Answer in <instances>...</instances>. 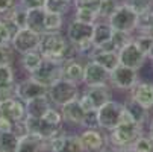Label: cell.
Returning <instances> with one entry per match:
<instances>
[{"label":"cell","instance_id":"6da1fadb","mask_svg":"<svg viewBox=\"0 0 153 152\" xmlns=\"http://www.w3.org/2000/svg\"><path fill=\"white\" fill-rule=\"evenodd\" d=\"M68 40L61 32H42L38 50L42 55V58L64 62L65 61V52L68 49Z\"/></svg>","mask_w":153,"mask_h":152},{"label":"cell","instance_id":"7a4b0ae2","mask_svg":"<svg viewBox=\"0 0 153 152\" xmlns=\"http://www.w3.org/2000/svg\"><path fill=\"white\" fill-rule=\"evenodd\" d=\"M108 23L114 31L134 34L138 28V14L134 9H130L124 2H120L114 14L108 18Z\"/></svg>","mask_w":153,"mask_h":152},{"label":"cell","instance_id":"3957f363","mask_svg":"<svg viewBox=\"0 0 153 152\" xmlns=\"http://www.w3.org/2000/svg\"><path fill=\"white\" fill-rule=\"evenodd\" d=\"M111 85H103V87H86L85 91L79 94L77 100L80 106L83 108L85 113L97 111L102 105H105L108 100L112 99V93L109 90Z\"/></svg>","mask_w":153,"mask_h":152},{"label":"cell","instance_id":"277c9868","mask_svg":"<svg viewBox=\"0 0 153 152\" xmlns=\"http://www.w3.org/2000/svg\"><path fill=\"white\" fill-rule=\"evenodd\" d=\"M109 133V140L115 149H126L143 134V125L137 122L120 123Z\"/></svg>","mask_w":153,"mask_h":152},{"label":"cell","instance_id":"5b68a950","mask_svg":"<svg viewBox=\"0 0 153 152\" xmlns=\"http://www.w3.org/2000/svg\"><path fill=\"white\" fill-rule=\"evenodd\" d=\"M79 94H80L79 85L68 82L65 79H58L55 84L49 87V91H47L49 100L52 102V105H56V106H64L65 103L76 100Z\"/></svg>","mask_w":153,"mask_h":152},{"label":"cell","instance_id":"8992f818","mask_svg":"<svg viewBox=\"0 0 153 152\" xmlns=\"http://www.w3.org/2000/svg\"><path fill=\"white\" fill-rule=\"evenodd\" d=\"M124 106L118 100H108L105 105H102L96 111L97 114V123L99 128L105 129V131H112L115 126L120 125L121 122V114H123Z\"/></svg>","mask_w":153,"mask_h":152},{"label":"cell","instance_id":"52a82bcc","mask_svg":"<svg viewBox=\"0 0 153 152\" xmlns=\"http://www.w3.org/2000/svg\"><path fill=\"white\" fill-rule=\"evenodd\" d=\"M118 61H120V66L140 72L147 62V55L140 50V47L134 41H129L124 47L118 50Z\"/></svg>","mask_w":153,"mask_h":152},{"label":"cell","instance_id":"ba28073f","mask_svg":"<svg viewBox=\"0 0 153 152\" xmlns=\"http://www.w3.org/2000/svg\"><path fill=\"white\" fill-rule=\"evenodd\" d=\"M61 67H62V62L42 58L39 67L33 73H30V78H33L38 82H41L42 85L50 87L58 79H61Z\"/></svg>","mask_w":153,"mask_h":152},{"label":"cell","instance_id":"9c48e42d","mask_svg":"<svg viewBox=\"0 0 153 152\" xmlns=\"http://www.w3.org/2000/svg\"><path fill=\"white\" fill-rule=\"evenodd\" d=\"M39 40H41V34H36L27 28H21L14 35V38L11 41V46L14 47V50L17 53L23 55V53H27L30 50H38Z\"/></svg>","mask_w":153,"mask_h":152},{"label":"cell","instance_id":"30bf717a","mask_svg":"<svg viewBox=\"0 0 153 152\" xmlns=\"http://www.w3.org/2000/svg\"><path fill=\"white\" fill-rule=\"evenodd\" d=\"M109 73L105 70L102 66H99L97 62L86 59L85 66H83V81L82 84L85 87H103L109 85Z\"/></svg>","mask_w":153,"mask_h":152},{"label":"cell","instance_id":"8fae6325","mask_svg":"<svg viewBox=\"0 0 153 152\" xmlns=\"http://www.w3.org/2000/svg\"><path fill=\"white\" fill-rule=\"evenodd\" d=\"M138 81H140L138 72L134 69L124 67V66H118L109 75V85L114 87V88H118V90L129 91Z\"/></svg>","mask_w":153,"mask_h":152},{"label":"cell","instance_id":"7c38bea8","mask_svg":"<svg viewBox=\"0 0 153 152\" xmlns=\"http://www.w3.org/2000/svg\"><path fill=\"white\" fill-rule=\"evenodd\" d=\"M79 140L83 152H105L106 149V137L97 128H85L79 134Z\"/></svg>","mask_w":153,"mask_h":152},{"label":"cell","instance_id":"4fadbf2b","mask_svg":"<svg viewBox=\"0 0 153 152\" xmlns=\"http://www.w3.org/2000/svg\"><path fill=\"white\" fill-rule=\"evenodd\" d=\"M47 91H49V87L42 85L41 82L35 81L30 76L21 82H17V97L23 102H27L39 96H47Z\"/></svg>","mask_w":153,"mask_h":152},{"label":"cell","instance_id":"5bb4252c","mask_svg":"<svg viewBox=\"0 0 153 152\" xmlns=\"http://www.w3.org/2000/svg\"><path fill=\"white\" fill-rule=\"evenodd\" d=\"M0 116L9 119L12 123L23 122L26 117V106L25 102L18 97H11L0 102Z\"/></svg>","mask_w":153,"mask_h":152},{"label":"cell","instance_id":"9a60e30c","mask_svg":"<svg viewBox=\"0 0 153 152\" xmlns=\"http://www.w3.org/2000/svg\"><path fill=\"white\" fill-rule=\"evenodd\" d=\"M93 32H94V25H86L80 23L77 20H71L67 28V40L73 46L79 44L83 41H93Z\"/></svg>","mask_w":153,"mask_h":152},{"label":"cell","instance_id":"2e32d148","mask_svg":"<svg viewBox=\"0 0 153 152\" xmlns=\"http://www.w3.org/2000/svg\"><path fill=\"white\" fill-rule=\"evenodd\" d=\"M130 91V97L135 102H138L146 110L153 108V82L152 81H138Z\"/></svg>","mask_w":153,"mask_h":152},{"label":"cell","instance_id":"e0dca14e","mask_svg":"<svg viewBox=\"0 0 153 152\" xmlns=\"http://www.w3.org/2000/svg\"><path fill=\"white\" fill-rule=\"evenodd\" d=\"M83 66H85V62H82L79 58L62 62L61 79H65L68 82L77 84V85L82 84V81H83Z\"/></svg>","mask_w":153,"mask_h":152},{"label":"cell","instance_id":"ac0fdd59","mask_svg":"<svg viewBox=\"0 0 153 152\" xmlns=\"http://www.w3.org/2000/svg\"><path fill=\"white\" fill-rule=\"evenodd\" d=\"M91 61L97 62L99 66H102L105 70H108L109 73L114 72L118 66H120V61H118V52L114 50H103V49H96L91 52L90 58Z\"/></svg>","mask_w":153,"mask_h":152},{"label":"cell","instance_id":"d6986e66","mask_svg":"<svg viewBox=\"0 0 153 152\" xmlns=\"http://www.w3.org/2000/svg\"><path fill=\"white\" fill-rule=\"evenodd\" d=\"M112 34H114V29L108 23V20H97L94 23L93 46L97 49V47H102V46L108 44L112 38Z\"/></svg>","mask_w":153,"mask_h":152},{"label":"cell","instance_id":"ffe728a7","mask_svg":"<svg viewBox=\"0 0 153 152\" xmlns=\"http://www.w3.org/2000/svg\"><path fill=\"white\" fill-rule=\"evenodd\" d=\"M61 114H62V119L65 122L73 123V125H80V126H82V122H83V117H85V111L80 106L77 99L61 106Z\"/></svg>","mask_w":153,"mask_h":152},{"label":"cell","instance_id":"44dd1931","mask_svg":"<svg viewBox=\"0 0 153 152\" xmlns=\"http://www.w3.org/2000/svg\"><path fill=\"white\" fill-rule=\"evenodd\" d=\"M47 149V142L36 136L25 134L18 139V146L15 152H44Z\"/></svg>","mask_w":153,"mask_h":152},{"label":"cell","instance_id":"7402d4cb","mask_svg":"<svg viewBox=\"0 0 153 152\" xmlns=\"http://www.w3.org/2000/svg\"><path fill=\"white\" fill-rule=\"evenodd\" d=\"M25 106H26V116L41 119L52 106V102L49 100L47 96H39V97H35V99L25 102Z\"/></svg>","mask_w":153,"mask_h":152},{"label":"cell","instance_id":"603a6c76","mask_svg":"<svg viewBox=\"0 0 153 152\" xmlns=\"http://www.w3.org/2000/svg\"><path fill=\"white\" fill-rule=\"evenodd\" d=\"M44 18H46V11L44 8L38 9H27V17H26V28L36 32L42 34L44 32Z\"/></svg>","mask_w":153,"mask_h":152},{"label":"cell","instance_id":"cb8c5ba5","mask_svg":"<svg viewBox=\"0 0 153 152\" xmlns=\"http://www.w3.org/2000/svg\"><path fill=\"white\" fill-rule=\"evenodd\" d=\"M123 106H124V110L130 114V117L134 119V122H137V123H140V125H143L144 122H146V119H147V111L149 110H146L144 106H141L138 102H135L132 97H129L124 103H123Z\"/></svg>","mask_w":153,"mask_h":152},{"label":"cell","instance_id":"d4e9b609","mask_svg":"<svg viewBox=\"0 0 153 152\" xmlns=\"http://www.w3.org/2000/svg\"><path fill=\"white\" fill-rule=\"evenodd\" d=\"M41 61H42V55L39 53V50H30L27 53L21 55V61L20 62H21V66H23V69L30 75L39 67Z\"/></svg>","mask_w":153,"mask_h":152},{"label":"cell","instance_id":"484cf974","mask_svg":"<svg viewBox=\"0 0 153 152\" xmlns=\"http://www.w3.org/2000/svg\"><path fill=\"white\" fill-rule=\"evenodd\" d=\"M18 28L6 17H0V44H11Z\"/></svg>","mask_w":153,"mask_h":152},{"label":"cell","instance_id":"4316f807","mask_svg":"<svg viewBox=\"0 0 153 152\" xmlns=\"http://www.w3.org/2000/svg\"><path fill=\"white\" fill-rule=\"evenodd\" d=\"M44 11L65 15L73 8V0H44Z\"/></svg>","mask_w":153,"mask_h":152},{"label":"cell","instance_id":"83f0119b","mask_svg":"<svg viewBox=\"0 0 153 152\" xmlns=\"http://www.w3.org/2000/svg\"><path fill=\"white\" fill-rule=\"evenodd\" d=\"M2 17H6L8 20H11L12 23L18 28V29H21V28H26V17H27V9H25L23 6H21L20 3L14 8V9H11L9 12H6V14H3Z\"/></svg>","mask_w":153,"mask_h":152},{"label":"cell","instance_id":"f1b7e54d","mask_svg":"<svg viewBox=\"0 0 153 152\" xmlns=\"http://www.w3.org/2000/svg\"><path fill=\"white\" fill-rule=\"evenodd\" d=\"M73 20H77V21H80V23H86V25H94L99 20L97 9H93V8H74Z\"/></svg>","mask_w":153,"mask_h":152},{"label":"cell","instance_id":"f546056e","mask_svg":"<svg viewBox=\"0 0 153 152\" xmlns=\"http://www.w3.org/2000/svg\"><path fill=\"white\" fill-rule=\"evenodd\" d=\"M62 25H64V15L55 12H46L44 32H61Z\"/></svg>","mask_w":153,"mask_h":152},{"label":"cell","instance_id":"4dcf8cb0","mask_svg":"<svg viewBox=\"0 0 153 152\" xmlns=\"http://www.w3.org/2000/svg\"><path fill=\"white\" fill-rule=\"evenodd\" d=\"M18 136L15 133H0V152H15L18 146Z\"/></svg>","mask_w":153,"mask_h":152},{"label":"cell","instance_id":"1f68e13d","mask_svg":"<svg viewBox=\"0 0 153 152\" xmlns=\"http://www.w3.org/2000/svg\"><path fill=\"white\" fill-rule=\"evenodd\" d=\"M118 5H120L118 0H99V6H97L99 20H108L114 14Z\"/></svg>","mask_w":153,"mask_h":152},{"label":"cell","instance_id":"d6a6232c","mask_svg":"<svg viewBox=\"0 0 153 152\" xmlns=\"http://www.w3.org/2000/svg\"><path fill=\"white\" fill-rule=\"evenodd\" d=\"M123 2L130 8L134 9L138 15L153 11V0H123Z\"/></svg>","mask_w":153,"mask_h":152},{"label":"cell","instance_id":"836d02e7","mask_svg":"<svg viewBox=\"0 0 153 152\" xmlns=\"http://www.w3.org/2000/svg\"><path fill=\"white\" fill-rule=\"evenodd\" d=\"M132 152H153V142L149 136H140L132 145L129 146Z\"/></svg>","mask_w":153,"mask_h":152},{"label":"cell","instance_id":"e575fe53","mask_svg":"<svg viewBox=\"0 0 153 152\" xmlns=\"http://www.w3.org/2000/svg\"><path fill=\"white\" fill-rule=\"evenodd\" d=\"M61 152H83V148H82V143L79 140V136H67L65 134Z\"/></svg>","mask_w":153,"mask_h":152},{"label":"cell","instance_id":"d590c367","mask_svg":"<svg viewBox=\"0 0 153 152\" xmlns=\"http://www.w3.org/2000/svg\"><path fill=\"white\" fill-rule=\"evenodd\" d=\"M129 41H132V34H127V32H118L114 31L112 38H111V46L115 52H118L121 47H124Z\"/></svg>","mask_w":153,"mask_h":152},{"label":"cell","instance_id":"8d00e7d4","mask_svg":"<svg viewBox=\"0 0 153 152\" xmlns=\"http://www.w3.org/2000/svg\"><path fill=\"white\" fill-rule=\"evenodd\" d=\"M15 61V50L11 44H0V66H12Z\"/></svg>","mask_w":153,"mask_h":152},{"label":"cell","instance_id":"74e56055","mask_svg":"<svg viewBox=\"0 0 153 152\" xmlns=\"http://www.w3.org/2000/svg\"><path fill=\"white\" fill-rule=\"evenodd\" d=\"M132 41L140 47V50L143 53H149L150 50V46H152V41H153V37L152 35H147V34H143V32H137V35H132Z\"/></svg>","mask_w":153,"mask_h":152},{"label":"cell","instance_id":"f35d334b","mask_svg":"<svg viewBox=\"0 0 153 152\" xmlns=\"http://www.w3.org/2000/svg\"><path fill=\"white\" fill-rule=\"evenodd\" d=\"M41 119H44L47 123H50V125H53V126H56V128H62V122H64L62 114H61L59 110H55L53 106H50L49 110H47V113L42 116Z\"/></svg>","mask_w":153,"mask_h":152},{"label":"cell","instance_id":"ab89813d","mask_svg":"<svg viewBox=\"0 0 153 152\" xmlns=\"http://www.w3.org/2000/svg\"><path fill=\"white\" fill-rule=\"evenodd\" d=\"M15 82L12 66H0V87H6Z\"/></svg>","mask_w":153,"mask_h":152},{"label":"cell","instance_id":"60d3db41","mask_svg":"<svg viewBox=\"0 0 153 152\" xmlns=\"http://www.w3.org/2000/svg\"><path fill=\"white\" fill-rule=\"evenodd\" d=\"M11 97H17V82L6 87H0V102Z\"/></svg>","mask_w":153,"mask_h":152},{"label":"cell","instance_id":"b9f144b4","mask_svg":"<svg viewBox=\"0 0 153 152\" xmlns=\"http://www.w3.org/2000/svg\"><path fill=\"white\" fill-rule=\"evenodd\" d=\"M82 126H83V128H99V123H97V114H96V111L85 113V117H83Z\"/></svg>","mask_w":153,"mask_h":152},{"label":"cell","instance_id":"7bdbcfd3","mask_svg":"<svg viewBox=\"0 0 153 152\" xmlns=\"http://www.w3.org/2000/svg\"><path fill=\"white\" fill-rule=\"evenodd\" d=\"M18 3L25 9H38L44 6V0H18Z\"/></svg>","mask_w":153,"mask_h":152},{"label":"cell","instance_id":"ee69618b","mask_svg":"<svg viewBox=\"0 0 153 152\" xmlns=\"http://www.w3.org/2000/svg\"><path fill=\"white\" fill-rule=\"evenodd\" d=\"M73 6L74 8H93V9H97L99 0H73Z\"/></svg>","mask_w":153,"mask_h":152},{"label":"cell","instance_id":"f6af8a7d","mask_svg":"<svg viewBox=\"0 0 153 152\" xmlns=\"http://www.w3.org/2000/svg\"><path fill=\"white\" fill-rule=\"evenodd\" d=\"M17 5H18V0H0V15L9 12Z\"/></svg>","mask_w":153,"mask_h":152},{"label":"cell","instance_id":"bcb514c9","mask_svg":"<svg viewBox=\"0 0 153 152\" xmlns=\"http://www.w3.org/2000/svg\"><path fill=\"white\" fill-rule=\"evenodd\" d=\"M14 125L9 119L3 117V116H0V133H14Z\"/></svg>","mask_w":153,"mask_h":152},{"label":"cell","instance_id":"7dc6e473","mask_svg":"<svg viewBox=\"0 0 153 152\" xmlns=\"http://www.w3.org/2000/svg\"><path fill=\"white\" fill-rule=\"evenodd\" d=\"M149 137H150V140L153 142V119H152L150 126H149Z\"/></svg>","mask_w":153,"mask_h":152},{"label":"cell","instance_id":"c3c4849f","mask_svg":"<svg viewBox=\"0 0 153 152\" xmlns=\"http://www.w3.org/2000/svg\"><path fill=\"white\" fill-rule=\"evenodd\" d=\"M147 58H149L150 61H153V41H152V46H150V50H149V53H147Z\"/></svg>","mask_w":153,"mask_h":152},{"label":"cell","instance_id":"681fc988","mask_svg":"<svg viewBox=\"0 0 153 152\" xmlns=\"http://www.w3.org/2000/svg\"><path fill=\"white\" fill-rule=\"evenodd\" d=\"M111 152H118V151H117V149H114V151H111Z\"/></svg>","mask_w":153,"mask_h":152}]
</instances>
